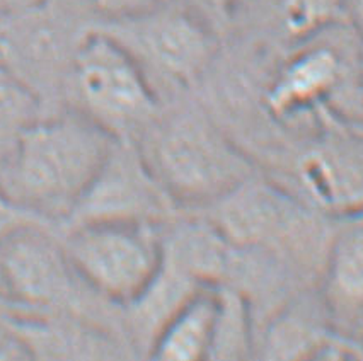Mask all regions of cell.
Returning <instances> with one entry per match:
<instances>
[{"instance_id":"6da1fadb","label":"cell","mask_w":363,"mask_h":361,"mask_svg":"<svg viewBox=\"0 0 363 361\" xmlns=\"http://www.w3.org/2000/svg\"><path fill=\"white\" fill-rule=\"evenodd\" d=\"M115 138L86 115L40 118L0 159V198L31 215L70 217Z\"/></svg>"},{"instance_id":"7a4b0ae2","label":"cell","mask_w":363,"mask_h":361,"mask_svg":"<svg viewBox=\"0 0 363 361\" xmlns=\"http://www.w3.org/2000/svg\"><path fill=\"white\" fill-rule=\"evenodd\" d=\"M157 224L89 220L72 227L63 251L72 271L89 288L132 307L149 292L164 259Z\"/></svg>"},{"instance_id":"3957f363","label":"cell","mask_w":363,"mask_h":361,"mask_svg":"<svg viewBox=\"0 0 363 361\" xmlns=\"http://www.w3.org/2000/svg\"><path fill=\"white\" fill-rule=\"evenodd\" d=\"M143 155L174 201L218 203L252 178L251 162L200 118L159 125Z\"/></svg>"},{"instance_id":"277c9868","label":"cell","mask_w":363,"mask_h":361,"mask_svg":"<svg viewBox=\"0 0 363 361\" xmlns=\"http://www.w3.org/2000/svg\"><path fill=\"white\" fill-rule=\"evenodd\" d=\"M70 81L84 113L116 138L152 123L159 99L137 58L106 29L84 35L70 60Z\"/></svg>"},{"instance_id":"5b68a950","label":"cell","mask_w":363,"mask_h":361,"mask_svg":"<svg viewBox=\"0 0 363 361\" xmlns=\"http://www.w3.org/2000/svg\"><path fill=\"white\" fill-rule=\"evenodd\" d=\"M126 46L137 62L176 86H191L213 58L208 28L186 11L155 6L104 28Z\"/></svg>"},{"instance_id":"8992f818","label":"cell","mask_w":363,"mask_h":361,"mask_svg":"<svg viewBox=\"0 0 363 361\" xmlns=\"http://www.w3.org/2000/svg\"><path fill=\"white\" fill-rule=\"evenodd\" d=\"M174 208V200L150 169L132 138H115L103 167L69 217L89 220H133L157 224Z\"/></svg>"},{"instance_id":"52a82bcc","label":"cell","mask_w":363,"mask_h":361,"mask_svg":"<svg viewBox=\"0 0 363 361\" xmlns=\"http://www.w3.org/2000/svg\"><path fill=\"white\" fill-rule=\"evenodd\" d=\"M318 115L324 135L298 161V179L306 195L323 212L363 215V137L346 128L326 108Z\"/></svg>"},{"instance_id":"ba28073f","label":"cell","mask_w":363,"mask_h":361,"mask_svg":"<svg viewBox=\"0 0 363 361\" xmlns=\"http://www.w3.org/2000/svg\"><path fill=\"white\" fill-rule=\"evenodd\" d=\"M72 268L63 247L35 229L0 234V295L12 304L50 307L69 292Z\"/></svg>"},{"instance_id":"9c48e42d","label":"cell","mask_w":363,"mask_h":361,"mask_svg":"<svg viewBox=\"0 0 363 361\" xmlns=\"http://www.w3.org/2000/svg\"><path fill=\"white\" fill-rule=\"evenodd\" d=\"M340 74L341 62L331 48L303 50L290 58L269 84L264 94L266 109L275 118L318 111L336 87Z\"/></svg>"},{"instance_id":"30bf717a","label":"cell","mask_w":363,"mask_h":361,"mask_svg":"<svg viewBox=\"0 0 363 361\" xmlns=\"http://www.w3.org/2000/svg\"><path fill=\"white\" fill-rule=\"evenodd\" d=\"M215 287L217 285L198 288L164 319L152 336V358L164 361L208 358L217 305Z\"/></svg>"},{"instance_id":"8fae6325","label":"cell","mask_w":363,"mask_h":361,"mask_svg":"<svg viewBox=\"0 0 363 361\" xmlns=\"http://www.w3.org/2000/svg\"><path fill=\"white\" fill-rule=\"evenodd\" d=\"M333 237L324 268V302L333 316L363 321V215Z\"/></svg>"},{"instance_id":"7c38bea8","label":"cell","mask_w":363,"mask_h":361,"mask_svg":"<svg viewBox=\"0 0 363 361\" xmlns=\"http://www.w3.org/2000/svg\"><path fill=\"white\" fill-rule=\"evenodd\" d=\"M213 334L206 360H246L255 348L251 307L246 295L229 285L215 287Z\"/></svg>"},{"instance_id":"4fadbf2b","label":"cell","mask_w":363,"mask_h":361,"mask_svg":"<svg viewBox=\"0 0 363 361\" xmlns=\"http://www.w3.org/2000/svg\"><path fill=\"white\" fill-rule=\"evenodd\" d=\"M331 331L302 305L278 314L264 334L263 356L269 360H314Z\"/></svg>"},{"instance_id":"5bb4252c","label":"cell","mask_w":363,"mask_h":361,"mask_svg":"<svg viewBox=\"0 0 363 361\" xmlns=\"http://www.w3.org/2000/svg\"><path fill=\"white\" fill-rule=\"evenodd\" d=\"M41 103L35 87L0 60V159L29 125L40 120Z\"/></svg>"},{"instance_id":"9a60e30c","label":"cell","mask_w":363,"mask_h":361,"mask_svg":"<svg viewBox=\"0 0 363 361\" xmlns=\"http://www.w3.org/2000/svg\"><path fill=\"white\" fill-rule=\"evenodd\" d=\"M346 0H281L280 16L286 35L303 40L336 19Z\"/></svg>"},{"instance_id":"2e32d148","label":"cell","mask_w":363,"mask_h":361,"mask_svg":"<svg viewBox=\"0 0 363 361\" xmlns=\"http://www.w3.org/2000/svg\"><path fill=\"white\" fill-rule=\"evenodd\" d=\"M89 2L99 12L115 21L142 14L152 7L159 6L160 0H89Z\"/></svg>"},{"instance_id":"e0dca14e","label":"cell","mask_w":363,"mask_h":361,"mask_svg":"<svg viewBox=\"0 0 363 361\" xmlns=\"http://www.w3.org/2000/svg\"><path fill=\"white\" fill-rule=\"evenodd\" d=\"M205 6H208L210 9L220 16H229L234 12L244 0H201Z\"/></svg>"},{"instance_id":"ac0fdd59","label":"cell","mask_w":363,"mask_h":361,"mask_svg":"<svg viewBox=\"0 0 363 361\" xmlns=\"http://www.w3.org/2000/svg\"><path fill=\"white\" fill-rule=\"evenodd\" d=\"M345 6L348 7L350 14H352L353 24L357 28L358 35H360V40L363 43V0H346Z\"/></svg>"}]
</instances>
